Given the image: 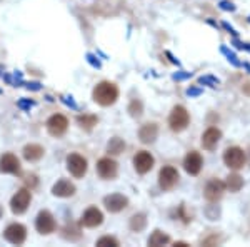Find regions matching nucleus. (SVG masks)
I'll return each instance as SVG.
<instances>
[{"label":"nucleus","mask_w":250,"mask_h":247,"mask_svg":"<svg viewBox=\"0 0 250 247\" xmlns=\"http://www.w3.org/2000/svg\"><path fill=\"white\" fill-rule=\"evenodd\" d=\"M117 97H119V89L112 82H100L94 89V100L102 107L112 105L117 100Z\"/></svg>","instance_id":"obj_1"},{"label":"nucleus","mask_w":250,"mask_h":247,"mask_svg":"<svg viewBox=\"0 0 250 247\" xmlns=\"http://www.w3.org/2000/svg\"><path fill=\"white\" fill-rule=\"evenodd\" d=\"M188 122H190V115H188L187 109L184 105H175L168 117V125L173 132H182L184 129H187Z\"/></svg>","instance_id":"obj_2"},{"label":"nucleus","mask_w":250,"mask_h":247,"mask_svg":"<svg viewBox=\"0 0 250 247\" xmlns=\"http://www.w3.org/2000/svg\"><path fill=\"white\" fill-rule=\"evenodd\" d=\"M245 160H247V156L242 151L240 147H229L227 151L224 152V162L229 169H233V171H239L245 165Z\"/></svg>","instance_id":"obj_3"},{"label":"nucleus","mask_w":250,"mask_h":247,"mask_svg":"<svg viewBox=\"0 0 250 247\" xmlns=\"http://www.w3.org/2000/svg\"><path fill=\"white\" fill-rule=\"evenodd\" d=\"M67 169L72 176L80 179V177H83L87 172V159L79 156V154H70V156L67 157Z\"/></svg>","instance_id":"obj_4"},{"label":"nucleus","mask_w":250,"mask_h":247,"mask_svg":"<svg viewBox=\"0 0 250 247\" xmlns=\"http://www.w3.org/2000/svg\"><path fill=\"white\" fill-rule=\"evenodd\" d=\"M179 182V172L177 169L170 167V165H165L160 169L159 172V184L164 190H172Z\"/></svg>","instance_id":"obj_5"},{"label":"nucleus","mask_w":250,"mask_h":247,"mask_svg":"<svg viewBox=\"0 0 250 247\" xmlns=\"http://www.w3.org/2000/svg\"><path fill=\"white\" fill-rule=\"evenodd\" d=\"M32 201V196H30V190L27 189H20L10 201V209L14 214H23L29 207Z\"/></svg>","instance_id":"obj_6"},{"label":"nucleus","mask_w":250,"mask_h":247,"mask_svg":"<svg viewBox=\"0 0 250 247\" xmlns=\"http://www.w3.org/2000/svg\"><path fill=\"white\" fill-rule=\"evenodd\" d=\"M154 164H155V159L152 157L150 152L140 151V152L135 154V157H134V167H135V171L139 172V174L150 172L152 167H154Z\"/></svg>","instance_id":"obj_7"},{"label":"nucleus","mask_w":250,"mask_h":247,"mask_svg":"<svg viewBox=\"0 0 250 247\" xmlns=\"http://www.w3.org/2000/svg\"><path fill=\"white\" fill-rule=\"evenodd\" d=\"M67 127H68V120L60 114L52 115L50 119L47 120V131L50 135H54V137L63 135V134L67 132Z\"/></svg>","instance_id":"obj_8"},{"label":"nucleus","mask_w":250,"mask_h":247,"mask_svg":"<svg viewBox=\"0 0 250 247\" xmlns=\"http://www.w3.org/2000/svg\"><path fill=\"white\" fill-rule=\"evenodd\" d=\"M202 165H204V160H202V156L195 151H190L185 156V160H184V169L187 171V174L190 176H197L200 171H202Z\"/></svg>","instance_id":"obj_9"},{"label":"nucleus","mask_w":250,"mask_h":247,"mask_svg":"<svg viewBox=\"0 0 250 247\" xmlns=\"http://www.w3.org/2000/svg\"><path fill=\"white\" fill-rule=\"evenodd\" d=\"M224 192H225L224 182L219 180V179H213L205 185L204 196L208 202H217V201H220V197L224 196Z\"/></svg>","instance_id":"obj_10"},{"label":"nucleus","mask_w":250,"mask_h":247,"mask_svg":"<svg viewBox=\"0 0 250 247\" xmlns=\"http://www.w3.org/2000/svg\"><path fill=\"white\" fill-rule=\"evenodd\" d=\"M35 227L40 234H50L55 230V219L48 210H42L39 212L37 221H35Z\"/></svg>","instance_id":"obj_11"},{"label":"nucleus","mask_w":250,"mask_h":247,"mask_svg":"<svg viewBox=\"0 0 250 247\" xmlns=\"http://www.w3.org/2000/svg\"><path fill=\"white\" fill-rule=\"evenodd\" d=\"M117 171H119L117 162L108 159V157L100 159L99 164H97V172H99V176L102 177V179H114L117 176Z\"/></svg>","instance_id":"obj_12"},{"label":"nucleus","mask_w":250,"mask_h":247,"mask_svg":"<svg viewBox=\"0 0 250 247\" xmlns=\"http://www.w3.org/2000/svg\"><path fill=\"white\" fill-rule=\"evenodd\" d=\"M5 239L10 242V244H22L27 237V229L23 227L22 224H10L9 227L5 229Z\"/></svg>","instance_id":"obj_13"},{"label":"nucleus","mask_w":250,"mask_h":247,"mask_svg":"<svg viewBox=\"0 0 250 247\" xmlns=\"http://www.w3.org/2000/svg\"><path fill=\"white\" fill-rule=\"evenodd\" d=\"M104 204H105L107 210H110V212H120V210L127 207L128 199L122 196V194H112V196H107L104 199Z\"/></svg>","instance_id":"obj_14"},{"label":"nucleus","mask_w":250,"mask_h":247,"mask_svg":"<svg viewBox=\"0 0 250 247\" xmlns=\"http://www.w3.org/2000/svg\"><path fill=\"white\" fill-rule=\"evenodd\" d=\"M0 172H5V174L20 172V162L14 154H3L0 157Z\"/></svg>","instance_id":"obj_15"},{"label":"nucleus","mask_w":250,"mask_h":247,"mask_svg":"<svg viewBox=\"0 0 250 247\" xmlns=\"http://www.w3.org/2000/svg\"><path fill=\"white\" fill-rule=\"evenodd\" d=\"M220 139H222V132L219 129H215V127L207 129L202 135V147L205 151H213V149L217 147V144L220 142Z\"/></svg>","instance_id":"obj_16"},{"label":"nucleus","mask_w":250,"mask_h":247,"mask_svg":"<svg viewBox=\"0 0 250 247\" xmlns=\"http://www.w3.org/2000/svg\"><path fill=\"white\" fill-rule=\"evenodd\" d=\"M102 221H104V214L97 207H88L82 216V224L85 227H97V225L102 224Z\"/></svg>","instance_id":"obj_17"},{"label":"nucleus","mask_w":250,"mask_h":247,"mask_svg":"<svg viewBox=\"0 0 250 247\" xmlns=\"http://www.w3.org/2000/svg\"><path fill=\"white\" fill-rule=\"evenodd\" d=\"M52 192H54V196H57V197H72L75 194V185L72 184L70 180L62 179L54 185Z\"/></svg>","instance_id":"obj_18"},{"label":"nucleus","mask_w":250,"mask_h":247,"mask_svg":"<svg viewBox=\"0 0 250 247\" xmlns=\"http://www.w3.org/2000/svg\"><path fill=\"white\" fill-rule=\"evenodd\" d=\"M157 135H159V127H157V124H145L139 131V137L144 144H152L157 139Z\"/></svg>","instance_id":"obj_19"},{"label":"nucleus","mask_w":250,"mask_h":247,"mask_svg":"<svg viewBox=\"0 0 250 247\" xmlns=\"http://www.w3.org/2000/svg\"><path fill=\"white\" fill-rule=\"evenodd\" d=\"M23 157L29 162L40 160L43 157V147H40L39 144H29L23 149Z\"/></svg>","instance_id":"obj_20"},{"label":"nucleus","mask_w":250,"mask_h":247,"mask_svg":"<svg viewBox=\"0 0 250 247\" xmlns=\"http://www.w3.org/2000/svg\"><path fill=\"white\" fill-rule=\"evenodd\" d=\"M170 242V237L167 234H164L162 230H155L150 237H148V246L150 247H159V246H165Z\"/></svg>","instance_id":"obj_21"},{"label":"nucleus","mask_w":250,"mask_h":247,"mask_svg":"<svg viewBox=\"0 0 250 247\" xmlns=\"http://www.w3.org/2000/svg\"><path fill=\"white\" fill-rule=\"evenodd\" d=\"M227 187L230 189V192H239L244 187V179H242L239 174H230L227 177Z\"/></svg>","instance_id":"obj_22"},{"label":"nucleus","mask_w":250,"mask_h":247,"mask_svg":"<svg viewBox=\"0 0 250 247\" xmlns=\"http://www.w3.org/2000/svg\"><path fill=\"white\" fill-rule=\"evenodd\" d=\"M145 225H147V217H145V214H135V216L130 219V229L135 230V232L144 230Z\"/></svg>","instance_id":"obj_23"},{"label":"nucleus","mask_w":250,"mask_h":247,"mask_svg":"<svg viewBox=\"0 0 250 247\" xmlns=\"http://www.w3.org/2000/svg\"><path fill=\"white\" fill-rule=\"evenodd\" d=\"M125 149V142L122 139H119V137H114V139H110V142L107 145V151L108 154H114V156H119V154H122Z\"/></svg>","instance_id":"obj_24"},{"label":"nucleus","mask_w":250,"mask_h":247,"mask_svg":"<svg viewBox=\"0 0 250 247\" xmlns=\"http://www.w3.org/2000/svg\"><path fill=\"white\" fill-rule=\"evenodd\" d=\"M220 52H222V54L225 55V57H227V60H229V62H230V64H232L233 67H242V64H240V60L237 59V55L233 54L232 50H229V48L225 47V45H222V47H220Z\"/></svg>","instance_id":"obj_25"},{"label":"nucleus","mask_w":250,"mask_h":247,"mask_svg":"<svg viewBox=\"0 0 250 247\" xmlns=\"http://www.w3.org/2000/svg\"><path fill=\"white\" fill-rule=\"evenodd\" d=\"M77 122L82 125V127H85L87 131H90V129L97 124V117H94V115H80L77 119Z\"/></svg>","instance_id":"obj_26"},{"label":"nucleus","mask_w":250,"mask_h":247,"mask_svg":"<svg viewBox=\"0 0 250 247\" xmlns=\"http://www.w3.org/2000/svg\"><path fill=\"white\" fill-rule=\"evenodd\" d=\"M97 246H99V247H119V241L114 239V237L105 236V237H102V239H99V241H97Z\"/></svg>","instance_id":"obj_27"},{"label":"nucleus","mask_w":250,"mask_h":247,"mask_svg":"<svg viewBox=\"0 0 250 247\" xmlns=\"http://www.w3.org/2000/svg\"><path fill=\"white\" fill-rule=\"evenodd\" d=\"M128 112H130L132 117H140L142 115V102L140 100H134L128 107Z\"/></svg>","instance_id":"obj_28"},{"label":"nucleus","mask_w":250,"mask_h":247,"mask_svg":"<svg viewBox=\"0 0 250 247\" xmlns=\"http://www.w3.org/2000/svg\"><path fill=\"white\" fill-rule=\"evenodd\" d=\"M199 84H208L210 87H217L219 86V80L212 75H207V77H200L199 79Z\"/></svg>","instance_id":"obj_29"},{"label":"nucleus","mask_w":250,"mask_h":247,"mask_svg":"<svg viewBox=\"0 0 250 247\" xmlns=\"http://www.w3.org/2000/svg\"><path fill=\"white\" fill-rule=\"evenodd\" d=\"M188 77H192V72H177V74L172 75L173 80H184V79H188Z\"/></svg>","instance_id":"obj_30"},{"label":"nucleus","mask_w":250,"mask_h":247,"mask_svg":"<svg viewBox=\"0 0 250 247\" xmlns=\"http://www.w3.org/2000/svg\"><path fill=\"white\" fill-rule=\"evenodd\" d=\"M220 9L222 10H227V12H233V10H235V5H233L232 2H227V0H224V2H220Z\"/></svg>","instance_id":"obj_31"},{"label":"nucleus","mask_w":250,"mask_h":247,"mask_svg":"<svg viewBox=\"0 0 250 247\" xmlns=\"http://www.w3.org/2000/svg\"><path fill=\"white\" fill-rule=\"evenodd\" d=\"M87 60H88V62H90L94 67H97V68L100 67V62H99V60H95V57H94L92 54H88V55H87Z\"/></svg>","instance_id":"obj_32"},{"label":"nucleus","mask_w":250,"mask_h":247,"mask_svg":"<svg viewBox=\"0 0 250 247\" xmlns=\"http://www.w3.org/2000/svg\"><path fill=\"white\" fill-rule=\"evenodd\" d=\"M32 105H35L34 100H29V102H25V100H20V102H19V107H22V109L32 107Z\"/></svg>","instance_id":"obj_33"},{"label":"nucleus","mask_w":250,"mask_h":247,"mask_svg":"<svg viewBox=\"0 0 250 247\" xmlns=\"http://www.w3.org/2000/svg\"><path fill=\"white\" fill-rule=\"evenodd\" d=\"M200 94H202V90H200V89H188V90H187V95H190V97L200 95Z\"/></svg>","instance_id":"obj_34"},{"label":"nucleus","mask_w":250,"mask_h":247,"mask_svg":"<svg viewBox=\"0 0 250 247\" xmlns=\"http://www.w3.org/2000/svg\"><path fill=\"white\" fill-rule=\"evenodd\" d=\"M222 27H224V29H227L229 32H230V34H233V35H237V32H235V29H233V27H230V25H229V23H227V22H224V23H222Z\"/></svg>","instance_id":"obj_35"},{"label":"nucleus","mask_w":250,"mask_h":247,"mask_svg":"<svg viewBox=\"0 0 250 247\" xmlns=\"http://www.w3.org/2000/svg\"><path fill=\"white\" fill-rule=\"evenodd\" d=\"M165 55H167V57H170V60H172V62H173V64H177V66H179V60H177V59H173L170 52H165Z\"/></svg>","instance_id":"obj_36"},{"label":"nucleus","mask_w":250,"mask_h":247,"mask_svg":"<svg viewBox=\"0 0 250 247\" xmlns=\"http://www.w3.org/2000/svg\"><path fill=\"white\" fill-rule=\"evenodd\" d=\"M27 87H29V89H34V90H39V89H40V84H29Z\"/></svg>","instance_id":"obj_37"},{"label":"nucleus","mask_w":250,"mask_h":247,"mask_svg":"<svg viewBox=\"0 0 250 247\" xmlns=\"http://www.w3.org/2000/svg\"><path fill=\"white\" fill-rule=\"evenodd\" d=\"M175 246H179V247H187L188 244H185V242H175Z\"/></svg>","instance_id":"obj_38"},{"label":"nucleus","mask_w":250,"mask_h":247,"mask_svg":"<svg viewBox=\"0 0 250 247\" xmlns=\"http://www.w3.org/2000/svg\"><path fill=\"white\" fill-rule=\"evenodd\" d=\"M244 67H245V68H247V70L250 72V66H249V64H244Z\"/></svg>","instance_id":"obj_39"},{"label":"nucleus","mask_w":250,"mask_h":247,"mask_svg":"<svg viewBox=\"0 0 250 247\" xmlns=\"http://www.w3.org/2000/svg\"><path fill=\"white\" fill-rule=\"evenodd\" d=\"M0 216H2V209H0Z\"/></svg>","instance_id":"obj_40"},{"label":"nucleus","mask_w":250,"mask_h":247,"mask_svg":"<svg viewBox=\"0 0 250 247\" xmlns=\"http://www.w3.org/2000/svg\"><path fill=\"white\" fill-rule=\"evenodd\" d=\"M249 20H250V19H249Z\"/></svg>","instance_id":"obj_41"},{"label":"nucleus","mask_w":250,"mask_h":247,"mask_svg":"<svg viewBox=\"0 0 250 247\" xmlns=\"http://www.w3.org/2000/svg\"><path fill=\"white\" fill-rule=\"evenodd\" d=\"M249 52H250V50H249Z\"/></svg>","instance_id":"obj_42"}]
</instances>
